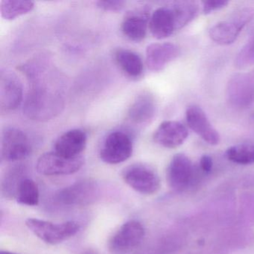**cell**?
<instances>
[{"instance_id":"obj_1","label":"cell","mask_w":254,"mask_h":254,"mask_svg":"<svg viewBox=\"0 0 254 254\" xmlns=\"http://www.w3.org/2000/svg\"><path fill=\"white\" fill-rule=\"evenodd\" d=\"M30 81V89L23 105V113L32 120L47 121L59 115L64 100L60 90L46 78V68L41 64H31L25 66Z\"/></svg>"},{"instance_id":"obj_2","label":"cell","mask_w":254,"mask_h":254,"mask_svg":"<svg viewBox=\"0 0 254 254\" xmlns=\"http://www.w3.org/2000/svg\"><path fill=\"white\" fill-rule=\"evenodd\" d=\"M26 225L37 237L49 245H58L70 239L80 229L76 221L53 223L38 218H28Z\"/></svg>"},{"instance_id":"obj_3","label":"cell","mask_w":254,"mask_h":254,"mask_svg":"<svg viewBox=\"0 0 254 254\" xmlns=\"http://www.w3.org/2000/svg\"><path fill=\"white\" fill-rule=\"evenodd\" d=\"M254 17V8H245L235 12L229 20L219 22L209 30V37L220 45H230Z\"/></svg>"},{"instance_id":"obj_4","label":"cell","mask_w":254,"mask_h":254,"mask_svg":"<svg viewBox=\"0 0 254 254\" xmlns=\"http://www.w3.org/2000/svg\"><path fill=\"white\" fill-rule=\"evenodd\" d=\"M123 181L130 188L142 194H155L160 188V180L151 166L143 163H134L123 172Z\"/></svg>"},{"instance_id":"obj_5","label":"cell","mask_w":254,"mask_h":254,"mask_svg":"<svg viewBox=\"0 0 254 254\" xmlns=\"http://www.w3.org/2000/svg\"><path fill=\"white\" fill-rule=\"evenodd\" d=\"M84 160L82 156L66 157L56 151L42 154L37 161L38 173L46 176L69 175L78 172L82 167Z\"/></svg>"},{"instance_id":"obj_6","label":"cell","mask_w":254,"mask_h":254,"mask_svg":"<svg viewBox=\"0 0 254 254\" xmlns=\"http://www.w3.org/2000/svg\"><path fill=\"white\" fill-rule=\"evenodd\" d=\"M32 144L29 136L17 127H7L1 136V157L8 162L20 161L30 155Z\"/></svg>"},{"instance_id":"obj_7","label":"cell","mask_w":254,"mask_h":254,"mask_svg":"<svg viewBox=\"0 0 254 254\" xmlns=\"http://www.w3.org/2000/svg\"><path fill=\"white\" fill-rule=\"evenodd\" d=\"M133 153V141L126 132L117 130L108 134L100 151L102 161L111 165L119 164L130 158Z\"/></svg>"},{"instance_id":"obj_8","label":"cell","mask_w":254,"mask_h":254,"mask_svg":"<svg viewBox=\"0 0 254 254\" xmlns=\"http://www.w3.org/2000/svg\"><path fill=\"white\" fill-rule=\"evenodd\" d=\"M99 195V187L94 181L83 180L65 187L56 194V198L62 204L83 206L91 204Z\"/></svg>"},{"instance_id":"obj_9","label":"cell","mask_w":254,"mask_h":254,"mask_svg":"<svg viewBox=\"0 0 254 254\" xmlns=\"http://www.w3.org/2000/svg\"><path fill=\"white\" fill-rule=\"evenodd\" d=\"M227 102L233 108L245 109L254 103V78L237 73L231 77L226 89Z\"/></svg>"},{"instance_id":"obj_10","label":"cell","mask_w":254,"mask_h":254,"mask_svg":"<svg viewBox=\"0 0 254 254\" xmlns=\"http://www.w3.org/2000/svg\"><path fill=\"white\" fill-rule=\"evenodd\" d=\"M23 84L12 71L1 69L0 72V108L8 113L20 107L23 102Z\"/></svg>"},{"instance_id":"obj_11","label":"cell","mask_w":254,"mask_h":254,"mask_svg":"<svg viewBox=\"0 0 254 254\" xmlns=\"http://www.w3.org/2000/svg\"><path fill=\"white\" fill-rule=\"evenodd\" d=\"M145 229L136 220L127 221L116 232L110 241V249L115 254H125L134 249L142 242Z\"/></svg>"},{"instance_id":"obj_12","label":"cell","mask_w":254,"mask_h":254,"mask_svg":"<svg viewBox=\"0 0 254 254\" xmlns=\"http://www.w3.org/2000/svg\"><path fill=\"white\" fill-rule=\"evenodd\" d=\"M194 176L192 162L184 154L172 157L167 169V181L171 188L181 191L187 188Z\"/></svg>"},{"instance_id":"obj_13","label":"cell","mask_w":254,"mask_h":254,"mask_svg":"<svg viewBox=\"0 0 254 254\" xmlns=\"http://www.w3.org/2000/svg\"><path fill=\"white\" fill-rule=\"evenodd\" d=\"M186 120L189 127L205 142L211 145L219 143L221 140L219 133L200 107L195 105L189 107L186 112Z\"/></svg>"},{"instance_id":"obj_14","label":"cell","mask_w":254,"mask_h":254,"mask_svg":"<svg viewBox=\"0 0 254 254\" xmlns=\"http://www.w3.org/2000/svg\"><path fill=\"white\" fill-rule=\"evenodd\" d=\"M180 54V47L172 43H154L150 44L145 50L147 66L153 72H160L170 62L175 60Z\"/></svg>"},{"instance_id":"obj_15","label":"cell","mask_w":254,"mask_h":254,"mask_svg":"<svg viewBox=\"0 0 254 254\" xmlns=\"http://www.w3.org/2000/svg\"><path fill=\"white\" fill-rule=\"evenodd\" d=\"M149 29L154 38L163 40L178 30V20L172 5L160 7L150 17Z\"/></svg>"},{"instance_id":"obj_16","label":"cell","mask_w":254,"mask_h":254,"mask_svg":"<svg viewBox=\"0 0 254 254\" xmlns=\"http://www.w3.org/2000/svg\"><path fill=\"white\" fill-rule=\"evenodd\" d=\"M187 127L180 122L165 121L154 132V142L166 148H176L181 146L188 137Z\"/></svg>"},{"instance_id":"obj_17","label":"cell","mask_w":254,"mask_h":254,"mask_svg":"<svg viewBox=\"0 0 254 254\" xmlns=\"http://www.w3.org/2000/svg\"><path fill=\"white\" fill-rule=\"evenodd\" d=\"M149 20V13L147 10L130 11L125 17L122 23V32L130 41L141 42L146 37Z\"/></svg>"},{"instance_id":"obj_18","label":"cell","mask_w":254,"mask_h":254,"mask_svg":"<svg viewBox=\"0 0 254 254\" xmlns=\"http://www.w3.org/2000/svg\"><path fill=\"white\" fill-rule=\"evenodd\" d=\"M157 111L155 98L149 92H142L135 98L127 111L129 120L136 125L151 123Z\"/></svg>"},{"instance_id":"obj_19","label":"cell","mask_w":254,"mask_h":254,"mask_svg":"<svg viewBox=\"0 0 254 254\" xmlns=\"http://www.w3.org/2000/svg\"><path fill=\"white\" fill-rule=\"evenodd\" d=\"M87 136L84 130L72 129L62 135L55 144V151L66 157H77L87 145Z\"/></svg>"},{"instance_id":"obj_20","label":"cell","mask_w":254,"mask_h":254,"mask_svg":"<svg viewBox=\"0 0 254 254\" xmlns=\"http://www.w3.org/2000/svg\"><path fill=\"white\" fill-rule=\"evenodd\" d=\"M116 62L123 72L131 78H138L143 73L144 66L140 56L131 50L119 49L114 54Z\"/></svg>"},{"instance_id":"obj_21","label":"cell","mask_w":254,"mask_h":254,"mask_svg":"<svg viewBox=\"0 0 254 254\" xmlns=\"http://www.w3.org/2000/svg\"><path fill=\"white\" fill-rule=\"evenodd\" d=\"M35 7L32 1L3 0L1 2V14L5 20H12L31 12Z\"/></svg>"},{"instance_id":"obj_22","label":"cell","mask_w":254,"mask_h":254,"mask_svg":"<svg viewBox=\"0 0 254 254\" xmlns=\"http://www.w3.org/2000/svg\"><path fill=\"white\" fill-rule=\"evenodd\" d=\"M16 199L20 204L30 206L38 205L39 202L38 184L30 178H24L17 190Z\"/></svg>"},{"instance_id":"obj_23","label":"cell","mask_w":254,"mask_h":254,"mask_svg":"<svg viewBox=\"0 0 254 254\" xmlns=\"http://www.w3.org/2000/svg\"><path fill=\"white\" fill-rule=\"evenodd\" d=\"M178 20V30L191 23L199 12V5L192 1H182L172 4Z\"/></svg>"},{"instance_id":"obj_24","label":"cell","mask_w":254,"mask_h":254,"mask_svg":"<svg viewBox=\"0 0 254 254\" xmlns=\"http://www.w3.org/2000/svg\"><path fill=\"white\" fill-rule=\"evenodd\" d=\"M226 156L233 163L240 165L254 163V144L244 143L230 147L226 151Z\"/></svg>"},{"instance_id":"obj_25","label":"cell","mask_w":254,"mask_h":254,"mask_svg":"<svg viewBox=\"0 0 254 254\" xmlns=\"http://www.w3.org/2000/svg\"><path fill=\"white\" fill-rule=\"evenodd\" d=\"M23 174V169L20 167L13 168L6 174L2 183V192L5 197H16L20 184L26 178Z\"/></svg>"},{"instance_id":"obj_26","label":"cell","mask_w":254,"mask_h":254,"mask_svg":"<svg viewBox=\"0 0 254 254\" xmlns=\"http://www.w3.org/2000/svg\"><path fill=\"white\" fill-rule=\"evenodd\" d=\"M239 69H245L254 65V36L242 47L235 61Z\"/></svg>"},{"instance_id":"obj_27","label":"cell","mask_w":254,"mask_h":254,"mask_svg":"<svg viewBox=\"0 0 254 254\" xmlns=\"http://www.w3.org/2000/svg\"><path fill=\"white\" fill-rule=\"evenodd\" d=\"M96 5L101 10L111 12H118L121 11L126 6V2L122 0H105V1H98Z\"/></svg>"},{"instance_id":"obj_28","label":"cell","mask_w":254,"mask_h":254,"mask_svg":"<svg viewBox=\"0 0 254 254\" xmlns=\"http://www.w3.org/2000/svg\"><path fill=\"white\" fill-rule=\"evenodd\" d=\"M229 2L227 0H208L203 1V12L205 14H211L215 11L221 9L228 5Z\"/></svg>"},{"instance_id":"obj_29","label":"cell","mask_w":254,"mask_h":254,"mask_svg":"<svg viewBox=\"0 0 254 254\" xmlns=\"http://www.w3.org/2000/svg\"><path fill=\"white\" fill-rule=\"evenodd\" d=\"M200 168L205 172H210L213 166L212 157L209 155H203L200 159Z\"/></svg>"},{"instance_id":"obj_30","label":"cell","mask_w":254,"mask_h":254,"mask_svg":"<svg viewBox=\"0 0 254 254\" xmlns=\"http://www.w3.org/2000/svg\"><path fill=\"white\" fill-rule=\"evenodd\" d=\"M81 254H98L96 251L93 250H86V251H83Z\"/></svg>"},{"instance_id":"obj_31","label":"cell","mask_w":254,"mask_h":254,"mask_svg":"<svg viewBox=\"0 0 254 254\" xmlns=\"http://www.w3.org/2000/svg\"><path fill=\"white\" fill-rule=\"evenodd\" d=\"M0 254H16V253L10 252V251H1V252H0Z\"/></svg>"},{"instance_id":"obj_32","label":"cell","mask_w":254,"mask_h":254,"mask_svg":"<svg viewBox=\"0 0 254 254\" xmlns=\"http://www.w3.org/2000/svg\"><path fill=\"white\" fill-rule=\"evenodd\" d=\"M251 120H252L254 123V114H252V116H251Z\"/></svg>"}]
</instances>
